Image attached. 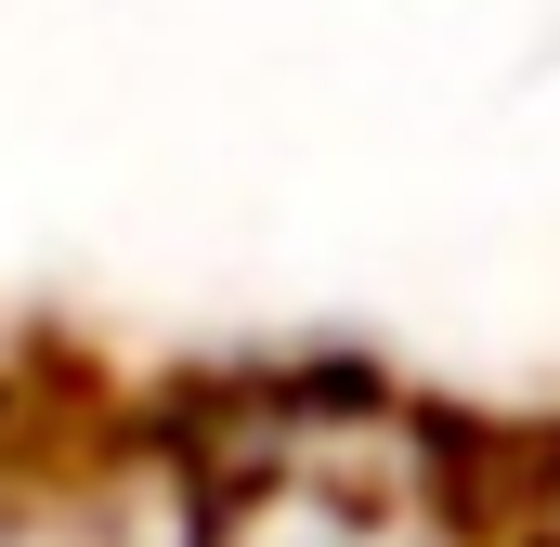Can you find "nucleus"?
<instances>
[{"label":"nucleus","instance_id":"1","mask_svg":"<svg viewBox=\"0 0 560 547\" xmlns=\"http://www.w3.org/2000/svg\"><path fill=\"white\" fill-rule=\"evenodd\" d=\"M170 547H495V535H482V509L430 430L313 417V430H261L222 469L183 456Z\"/></svg>","mask_w":560,"mask_h":547},{"label":"nucleus","instance_id":"2","mask_svg":"<svg viewBox=\"0 0 560 547\" xmlns=\"http://www.w3.org/2000/svg\"><path fill=\"white\" fill-rule=\"evenodd\" d=\"M0 547H170V509H131L92 469H13L0 456Z\"/></svg>","mask_w":560,"mask_h":547}]
</instances>
